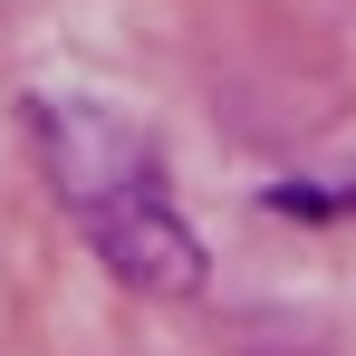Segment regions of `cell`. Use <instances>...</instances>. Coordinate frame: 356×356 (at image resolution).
<instances>
[{"mask_svg": "<svg viewBox=\"0 0 356 356\" xmlns=\"http://www.w3.org/2000/svg\"><path fill=\"white\" fill-rule=\"evenodd\" d=\"M39 125V164L58 183L77 241L116 270L125 289L145 298H193L202 289V232L183 222L174 183H164V154L116 116H87V106H29Z\"/></svg>", "mask_w": 356, "mask_h": 356, "instance_id": "6da1fadb", "label": "cell"}, {"mask_svg": "<svg viewBox=\"0 0 356 356\" xmlns=\"http://www.w3.org/2000/svg\"><path fill=\"white\" fill-rule=\"evenodd\" d=\"M270 212H289V222H337V212H356V193H327V183H280V193H270Z\"/></svg>", "mask_w": 356, "mask_h": 356, "instance_id": "7a4b0ae2", "label": "cell"}]
</instances>
